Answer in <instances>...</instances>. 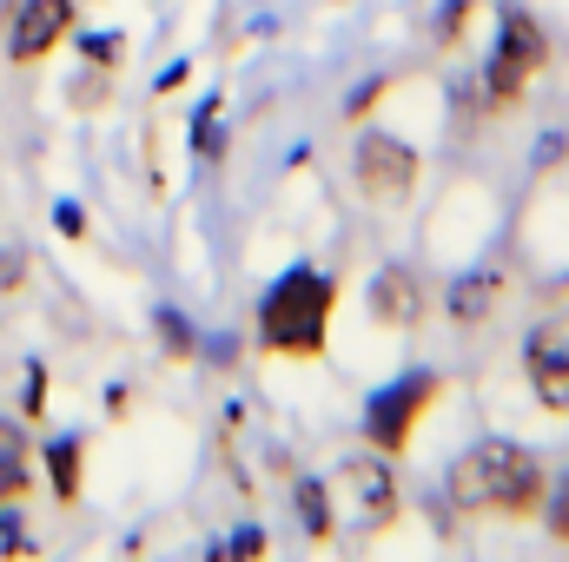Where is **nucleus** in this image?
<instances>
[{"label": "nucleus", "mask_w": 569, "mask_h": 562, "mask_svg": "<svg viewBox=\"0 0 569 562\" xmlns=\"http://www.w3.org/2000/svg\"><path fill=\"white\" fill-rule=\"evenodd\" d=\"M463 20H470V0H450L437 13V40H463Z\"/></svg>", "instance_id": "nucleus-16"}, {"label": "nucleus", "mask_w": 569, "mask_h": 562, "mask_svg": "<svg viewBox=\"0 0 569 562\" xmlns=\"http://www.w3.org/2000/svg\"><path fill=\"white\" fill-rule=\"evenodd\" d=\"M199 152H219V100H206L199 113Z\"/></svg>", "instance_id": "nucleus-17"}, {"label": "nucleus", "mask_w": 569, "mask_h": 562, "mask_svg": "<svg viewBox=\"0 0 569 562\" xmlns=\"http://www.w3.org/2000/svg\"><path fill=\"white\" fill-rule=\"evenodd\" d=\"M523 371H530V391L543 411L569 418V311L543 318L530 338H523Z\"/></svg>", "instance_id": "nucleus-7"}, {"label": "nucleus", "mask_w": 569, "mask_h": 562, "mask_svg": "<svg viewBox=\"0 0 569 562\" xmlns=\"http://www.w3.org/2000/svg\"><path fill=\"white\" fill-rule=\"evenodd\" d=\"M543 463L530 443H510V436H490L477 450L457 456L450 470V503L470 510V516H537L543 510Z\"/></svg>", "instance_id": "nucleus-1"}, {"label": "nucleus", "mask_w": 569, "mask_h": 562, "mask_svg": "<svg viewBox=\"0 0 569 562\" xmlns=\"http://www.w3.org/2000/svg\"><path fill=\"white\" fill-rule=\"evenodd\" d=\"M378 93H385V80H365V87H358V100H351V113H365V107H371Z\"/></svg>", "instance_id": "nucleus-20"}, {"label": "nucleus", "mask_w": 569, "mask_h": 562, "mask_svg": "<svg viewBox=\"0 0 569 562\" xmlns=\"http://www.w3.org/2000/svg\"><path fill=\"white\" fill-rule=\"evenodd\" d=\"M543 496H550V490H543ZM543 516H550V536L569 543V476L557 483V496H550V510H543Z\"/></svg>", "instance_id": "nucleus-15"}, {"label": "nucleus", "mask_w": 569, "mask_h": 562, "mask_svg": "<svg viewBox=\"0 0 569 562\" xmlns=\"http://www.w3.org/2000/svg\"><path fill=\"white\" fill-rule=\"evenodd\" d=\"M298 510H305V530H311V543H331V536H338V516H331V490H325L318 476H305V483H298Z\"/></svg>", "instance_id": "nucleus-13"}, {"label": "nucleus", "mask_w": 569, "mask_h": 562, "mask_svg": "<svg viewBox=\"0 0 569 562\" xmlns=\"http://www.w3.org/2000/svg\"><path fill=\"white\" fill-rule=\"evenodd\" d=\"M53 219H60V232H73V239H80V225H87V219H80V205H60Z\"/></svg>", "instance_id": "nucleus-21"}, {"label": "nucleus", "mask_w": 569, "mask_h": 562, "mask_svg": "<svg viewBox=\"0 0 569 562\" xmlns=\"http://www.w3.org/2000/svg\"><path fill=\"white\" fill-rule=\"evenodd\" d=\"M418 145L398 140V133H365L358 140V185H365V199H378V205H398V199H411L418 192Z\"/></svg>", "instance_id": "nucleus-6"}, {"label": "nucleus", "mask_w": 569, "mask_h": 562, "mask_svg": "<svg viewBox=\"0 0 569 562\" xmlns=\"http://www.w3.org/2000/svg\"><path fill=\"white\" fill-rule=\"evenodd\" d=\"M47 470H53V496H60V503H80V483H87V443H80V436H53V443H47Z\"/></svg>", "instance_id": "nucleus-11"}, {"label": "nucleus", "mask_w": 569, "mask_h": 562, "mask_svg": "<svg viewBox=\"0 0 569 562\" xmlns=\"http://www.w3.org/2000/svg\"><path fill=\"white\" fill-rule=\"evenodd\" d=\"M27 463H33V443H27V430L0 418V503L27 496Z\"/></svg>", "instance_id": "nucleus-12"}, {"label": "nucleus", "mask_w": 569, "mask_h": 562, "mask_svg": "<svg viewBox=\"0 0 569 562\" xmlns=\"http://www.w3.org/2000/svg\"><path fill=\"white\" fill-rule=\"evenodd\" d=\"M226 556H266V536H259V530H239V536L226 543Z\"/></svg>", "instance_id": "nucleus-18"}, {"label": "nucleus", "mask_w": 569, "mask_h": 562, "mask_svg": "<svg viewBox=\"0 0 569 562\" xmlns=\"http://www.w3.org/2000/svg\"><path fill=\"white\" fill-rule=\"evenodd\" d=\"M497 298H503V279H497V272H470V279H457V284H450L443 311H450L457 324H483V318L497 311Z\"/></svg>", "instance_id": "nucleus-10"}, {"label": "nucleus", "mask_w": 569, "mask_h": 562, "mask_svg": "<svg viewBox=\"0 0 569 562\" xmlns=\"http://www.w3.org/2000/svg\"><path fill=\"white\" fill-rule=\"evenodd\" d=\"M437 398H443V378H437V371H405L398 384H385V391L371 398V411H365V436H371V450H378V456H405V443H411L418 418H425Z\"/></svg>", "instance_id": "nucleus-4"}, {"label": "nucleus", "mask_w": 569, "mask_h": 562, "mask_svg": "<svg viewBox=\"0 0 569 562\" xmlns=\"http://www.w3.org/2000/svg\"><path fill=\"white\" fill-rule=\"evenodd\" d=\"M331 311H338V284L325 279V272H311V265H291L259 298V344L272 358H325Z\"/></svg>", "instance_id": "nucleus-2"}, {"label": "nucleus", "mask_w": 569, "mask_h": 562, "mask_svg": "<svg viewBox=\"0 0 569 562\" xmlns=\"http://www.w3.org/2000/svg\"><path fill=\"white\" fill-rule=\"evenodd\" d=\"M40 398H47V378H40V371H33V378H27V404H20V411H27V418H40V411H47V404H40Z\"/></svg>", "instance_id": "nucleus-19"}, {"label": "nucleus", "mask_w": 569, "mask_h": 562, "mask_svg": "<svg viewBox=\"0 0 569 562\" xmlns=\"http://www.w3.org/2000/svg\"><path fill=\"white\" fill-rule=\"evenodd\" d=\"M73 20H80V7H73V0H27V7H20V20H13V33H7V60H13V67L47 60V53L73 33Z\"/></svg>", "instance_id": "nucleus-8"}, {"label": "nucleus", "mask_w": 569, "mask_h": 562, "mask_svg": "<svg viewBox=\"0 0 569 562\" xmlns=\"http://www.w3.org/2000/svg\"><path fill=\"white\" fill-rule=\"evenodd\" d=\"M418 311H425V298H418V279H411L405 265H385V272L371 279V318H378V324L405 331V324H418Z\"/></svg>", "instance_id": "nucleus-9"}, {"label": "nucleus", "mask_w": 569, "mask_h": 562, "mask_svg": "<svg viewBox=\"0 0 569 562\" xmlns=\"http://www.w3.org/2000/svg\"><path fill=\"white\" fill-rule=\"evenodd\" d=\"M325 490L345 496V510H351L358 530H385L398 516V476H391V456H378V450L371 456H345Z\"/></svg>", "instance_id": "nucleus-5"}, {"label": "nucleus", "mask_w": 569, "mask_h": 562, "mask_svg": "<svg viewBox=\"0 0 569 562\" xmlns=\"http://www.w3.org/2000/svg\"><path fill=\"white\" fill-rule=\"evenodd\" d=\"M543 67H550V33L537 27V13L510 7V13L497 20V47H490V67H483V93H490V107H517Z\"/></svg>", "instance_id": "nucleus-3"}, {"label": "nucleus", "mask_w": 569, "mask_h": 562, "mask_svg": "<svg viewBox=\"0 0 569 562\" xmlns=\"http://www.w3.org/2000/svg\"><path fill=\"white\" fill-rule=\"evenodd\" d=\"M159 338H166V358H192V344H199V331L179 311H159Z\"/></svg>", "instance_id": "nucleus-14"}]
</instances>
